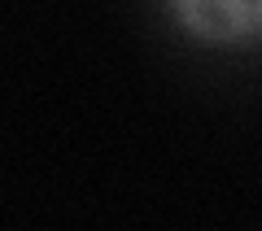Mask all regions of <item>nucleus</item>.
Segmentation results:
<instances>
[{
	"label": "nucleus",
	"mask_w": 262,
	"mask_h": 231,
	"mask_svg": "<svg viewBox=\"0 0 262 231\" xmlns=\"http://www.w3.org/2000/svg\"><path fill=\"white\" fill-rule=\"evenodd\" d=\"M179 18L201 35H253L262 27V5H188Z\"/></svg>",
	"instance_id": "obj_1"
}]
</instances>
